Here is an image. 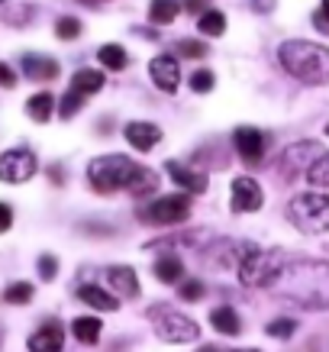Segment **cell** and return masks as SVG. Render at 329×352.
<instances>
[{
    "mask_svg": "<svg viewBox=\"0 0 329 352\" xmlns=\"http://www.w3.org/2000/svg\"><path fill=\"white\" fill-rule=\"evenodd\" d=\"M271 288L275 294L304 310H329V262H319V258L284 262Z\"/></svg>",
    "mask_w": 329,
    "mask_h": 352,
    "instance_id": "6da1fadb",
    "label": "cell"
},
{
    "mask_svg": "<svg viewBox=\"0 0 329 352\" xmlns=\"http://www.w3.org/2000/svg\"><path fill=\"white\" fill-rule=\"evenodd\" d=\"M277 62L304 85H329V49L307 39H287L277 49Z\"/></svg>",
    "mask_w": 329,
    "mask_h": 352,
    "instance_id": "7a4b0ae2",
    "label": "cell"
},
{
    "mask_svg": "<svg viewBox=\"0 0 329 352\" xmlns=\"http://www.w3.org/2000/svg\"><path fill=\"white\" fill-rule=\"evenodd\" d=\"M142 171V165H136L126 155H100L87 165V178H91V188L100 194H113L120 188H133L136 175Z\"/></svg>",
    "mask_w": 329,
    "mask_h": 352,
    "instance_id": "3957f363",
    "label": "cell"
},
{
    "mask_svg": "<svg viewBox=\"0 0 329 352\" xmlns=\"http://www.w3.org/2000/svg\"><path fill=\"white\" fill-rule=\"evenodd\" d=\"M287 220L307 236L329 233V194L323 191H304L287 204Z\"/></svg>",
    "mask_w": 329,
    "mask_h": 352,
    "instance_id": "277c9868",
    "label": "cell"
},
{
    "mask_svg": "<svg viewBox=\"0 0 329 352\" xmlns=\"http://www.w3.org/2000/svg\"><path fill=\"white\" fill-rule=\"evenodd\" d=\"M281 268H284V256L277 249L252 245L242 256V262H239V278L249 288H271L277 281V275H281Z\"/></svg>",
    "mask_w": 329,
    "mask_h": 352,
    "instance_id": "5b68a950",
    "label": "cell"
},
{
    "mask_svg": "<svg viewBox=\"0 0 329 352\" xmlns=\"http://www.w3.org/2000/svg\"><path fill=\"white\" fill-rule=\"evenodd\" d=\"M149 317L155 323V333H159L161 342H197V336H201V327L188 314H178V310L165 307V304L152 307Z\"/></svg>",
    "mask_w": 329,
    "mask_h": 352,
    "instance_id": "8992f818",
    "label": "cell"
},
{
    "mask_svg": "<svg viewBox=\"0 0 329 352\" xmlns=\"http://www.w3.org/2000/svg\"><path fill=\"white\" fill-rule=\"evenodd\" d=\"M188 214H191V197H188V194H165V197L152 201L149 207L142 210V220L159 223V226H171V223L188 220Z\"/></svg>",
    "mask_w": 329,
    "mask_h": 352,
    "instance_id": "52a82bcc",
    "label": "cell"
},
{
    "mask_svg": "<svg viewBox=\"0 0 329 352\" xmlns=\"http://www.w3.org/2000/svg\"><path fill=\"white\" fill-rule=\"evenodd\" d=\"M36 175V155L30 149H10L0 155V182L23 184Z\"/></svg>",
    "mask_w": 329,
    "mask_h": 352,
    "instance_id": "ba28073f",
    "label": "cell"
},
{
    "mask_svg": "<svg viewBox=\"0 0 329 352\" xmlns=\"http://www.w3.org/2000/svg\"><path fill=\"white\" fill-rule=\"evenodd\" d=\"M265 204V191L255 178H236L233 182V210L236 214H255Z\"/></svg>",
    "mask_w": 329,
    "mask_h": 352,
    "instance_id": "9c48e42d",
    "label": "cell"
},
{
    "mask_svg": "<svg viewBox=\"0 0 329 352\" xmlns=\"http://www.w3.org/2000/svg\"><path fill=\"white\" fill-rule=\"evenodd\" d=\"M233 142H236L239 159L249 162V165H252V162H262V155H265V136L255 126H239L233 133Z\"/></svg>",
    "mask_w": 329,
    "mask_h": 352,
    "instance_id": "30bf717a",
    "label": "cell"
},
{
    "mask_svg": "<svg viewBox=\"0 0 329 352\" xmlns=\"http://www.w3.org/2000/svg\"><path fill=\"white\" fill-rule=\"evenodd\" d=\"M149 75H152V81L165 91V94L178 91V85H181L178 58H174V55H159V58H152V62H149Z\"/></svg>",
    "mask_w": 329,
    "mask_h": 352,
    "instance_id": "8fae6325",
    "label": "cell"
},
{
    "mask_svg": "<svg viewBox=\"0 0 329 352\" xmlns=\"http://www.w3.org/2000/svg\"><path fill=\"white\" fill-rule=\"evenodd\" d=\"M319 146L317 142H297V146H291V149L284 152V168H291V171H304L307 175L313 165H317L323 155H319Z\"/></svg>",
    "mask_w": 329,
    "mask_h": 352,
    "instance_id": "7c38bea8",
    "label": "cell"
},
{
    "mask_svg": "<svg viewBox=\"0 0 329 352\" xmlns=\"http://www.w3.org/2000/svg\"><path fill=\"white\" fill-rule=\"evenodd\" d=\"M123 136H126V142L133 146L136 152H149L155 142L161 139V129L155 126V123H146V120H136V123H126V129H123Z\"/></svg>",
    "mask_w": 329,
    "mask_h": 352,
    "instance_id": "4fadbf2b",
    "label": "cell"
},
{
    "mask_svg": "<svg viewBox=\"0 0 329 352\" xmlns=\"http://www.w3.org/2000/svg\"><path fill=\"white\" fill-rule=\"evenodd\" d=\"M165 168H168L171 182L178 184L181 191H188V194H203L207 191V175H201V171L188 168V165H181V162H168Z\"/></svg>",
    "mask_w": 329,
    "mask_h": 352,
    "instance_id": "5bb4252c",
    "label": "cell"
},
{
    "mask_svg": "<svg viewBox=\"0 0 329 352\" xmlns=\"http://www.w3.org/2000/svg\"><path fill=\"white\" fill-rule=\"evenodd\" d=\"M65 333L58 323H45L43 330H36L30 336V352H62Z\"/></svg>",
    "mask_w": 329,
    "mask_h": 352,
    "instance_id": "9a60e30c",
    "label": "cell"
},
{
    "mask_svg": "<svg viewBox=\"0 0 329 352\" xmlns=\"http://www.w3.org/2000/svg\"><path fill=\"white\" fill-rule=\"evenodd\" d=\"M106 285L117 291V294H123V298H136L139 294V278H136V272H133L129 265L106 268Z\"/></svg>",
    "mask_w": 329,
    "mask_h": 352,
    "instance_id": "2e32d148",
    "label": "cell"
},
{
    "mask_svg": "<svg viewBox=\"0 0 329 352\" xmlns=\"http://www.w3.org/2000/svg\"><path fill=\"white\" fill-rule=\"evenodd\" d=\"M23 75L32 81H52L58 75V62L45 55H23Z\"/></svg>",
    "mask_w": 329,
    "mask_h": 352,
    "instance_id": "e0dca14e",
    "label": "cell"
},
{
    "mask_svg": "<svg viewBox=\"0 0 329 352\" xmlns=\"http://www.w3.org/2000/svg\"><path fill=\"white\" fill-rule=\"evenodd\" d=\"M78 298L84 300V304H91V307H97V310H117L120 307V300L110 294V291H104V288H97V285H81L78 288Z\"/></svg>",
    "mask_w": 329,
    "mask_h": 352,
    "instance_id": "ac0fdd59",
    "label": "cell"
},
{
    "mask_svg": "<svg viewBox=\"0 0 329 352\" xmlns=\"http://www.w3.org/2000/svg\"><path fill=\"white\" fill-rule=\"evenodd\" d=\"M210 323L216 333H223V336H236V333L242 330V323H239V314L233 307H216L210 314Z\"/></svg>",
    "mask_w": 329,
    "mask_h": 352,
    "instance_id": "d6986e66",
    "label": "cell"
},
{
    "mask_svg": "<svg viewBox=\"0 0 329 352\" xmlns=\"http://www.w3.org/2000/svg\"><path fill=\"white\" fill-rule=\"evenodd\" d=\"M104 87V75L100 72H94V68H81V72H75V78H71V91L81 97L94 94V91H100Z\"/></svg>",
    "mask_w": 329,
    "mask_h": 352,
    "instance_id": "ffe728a7",
    "label": "cell"
},
{
    "mask_svg": "<svg viewBox=\"0 0 329 352\" xmlns=\"http://www.w3.org/2000/svg\"><path fill=\"white\" fill-rule=\"evenodd\" d=\"M52 110H55V97L45 94V91H39V94H32L30 100H26V113H30L36 123H49Z\"/></svg>",
    "mask_w": 329,
    "mask_h": 352,
    "instance_id": "44dd1931",
    "label": "cell"
},
{
    "mask_svg": "<svg viewBox=\"0 0 329 352\" xmlns=\"http://www.w3.org/2000/svg\"><path fill=\"white\" fill-rule=\"evenodd\" d=\"M97 58H100V65L104 68H110V72H120V68H126V49L123 45H117V43H106V45H100L97 49Z\"/></svg>",
    "mask_w": 329,
    "mask_h": 352,
    "instance_id": "7402d4cb",
    "label": "cell"
},
{
    "mask_svg": "<svg viewBox=\"0 0 329 352\" xmlns=\"http://www.w3.org/2000/svg\"><path fill=\"white\" fill-rule=\"evenodd\" d=\"M184 275V265H181L178 256H161L155 262V278L165 281V285H178V278Z\"/></svg>",
    "mask_w": 329,
    "mask_h": 352,
    "instance_id": "603a6c76",
    "label": "cell"
},
{
    "mask_svg": "<svg viewBox=\"0 0 329 352\" xmlns=\"http://www.w3.org/2000/svg\"><path fill=\"white\" fill-rule=\"evenodd\" d=\"M178 13H181L178 0H152V3H149V20L159 23V26H168Z\"/></svg>",
    "mask_w": 329,
    "mask_h": 352,
    "instance_id": "cb8c5ba5",
    "label": "cell"
},
{
    "mask_svg": "<svg viewBox=\"0 0 329 352\" xmlns=\"http://www.w3.org/2000/svg\"><path fill=\"white\" fill-rule=\"evenodd\" d=\"M100 330H104V327H100V320H97V317H78V320L71 323L75 340L78 342H87V346L100 340Z\"/></svg>",
    "mask_w": 329,
    "mask_h": 352,
    "instance_id": "d4e9b609",
    "label": "cell"
},
{
    "mask_svg": "<svg viewBox=\"0 0 329 352\" xmlns=\"http://www.w3.org/2000/svg\"><path fill=\"white\" fill-rule=\"evenodd\" d=\"M197 30H201L203 36H223L226 32V16L220 10H203L201 16H197Z\"/></svg>",
    "mask_w": 329,
    "mask_h": 352,
    "instance_id": "484cf974",
    "label": "cell"
},
{
    "mask_svg": "<svg viewBox=\"0 0 329 352\" xmlns=\"http://www.w3.org/2000/svg\"><path fill=\"white\" fill-rule=\"evenodd\" d=\"M307 182L313 184V188H329V152L307 171Z\"/></svg>",
    "mask_w": 329,
    "mask_h": 352,
    "instance_id": "4316f807",
    "label": "cell"
},
{
    "mask_svg": "<svg viewBox=\"0 0 329 352\" xmlns=\"http://www.w3.org/2000/svg\"><path fill=\"white\" fill-rule=\"evenodd\" d=\"M3 298H7V304H30L32 300V285L30 281H13Z\"/></svg>",
    "mask_w": 329,
    "mask_h": 352,
    "instance_id": "83f0119b",
    "label": "cell"
},
{
    "mask_svg": "<svg viewBox=\"0 0 329 352\" xmlns=\"http://www.w3.org/2000/svg\"><path fill=\"white\" fill-rule=\"evenodd\" d=\"M81 107H84V97L75 94V91H68V94L62 97V107H58V113H62V120H71Z\"/></svg>",
    "mask_w": 329,
    "mask_h": 352,
    "instance_id": "f1b7e54d",
    "label": "cell"
},
{
    "mask_svg": "<svg viewBox=\"0 0 329 352\" xmlns=\"http://www.w3.org/2000/svg\"><path fill=\"white\" fill-rule=\"evenodd\" d=\"M55 36L58 39H75V36H81V23L75 16H62V20L55 23Z\"/></svg>",
    "mask_w": 329,
    "mask_h": 352,
    "instance_id": "f546056e",
    "label": "cell"
},
{
    "mask_svg": "<svg viewBox=\"0 0 329 352\" xmlns=\"http://www.w3.org/2000/svg\"><path fill=\"white\" fill-rule=\"evenodd\" d=\"M191 87L197 91V94H207V91H213V72H210V68L194 72V75H191Z\"/></svg>",
    "mask_w": 329,
    "mask_h": 352,
    "instance_id": "4dcf8cb0",
    "label": "cell"
},
{
    "mask_svg": "<svg viewBox=\"0 0 329 352\" xmlns=\"http://www.w3.org/2000/svg\"><path fill=\"white\" fill-rule=\"evenodd\" d=\"M294 330H297L294 320H271L268 323V336H275V340H287V336H294Z\"/></svg>",
    "mask_w": 329,
    "mask_h": 352,
    "instance_id": "1f68e13d",
    "label": "cell"
},
{
    "mask_svg": "<svg viewBox=\"0 0 329 352\" xmlns=\"http://www.w3.org/2000/svg\"><path fill=\"white\" fill-rule=\"evenodd\" d=\"M178 55H184V58H201V55H207V45L197 43V39H181Z\"/></svg>",
    "mask_w": 329,
    "mask_h": 352,
    "instance_id": "d6a6232c",
    "label": "cell"
},
{
    "mask_svg": "<svg viewBox=\"0 0 329 352\" xmlns=\"http://www.w3.org/2000/svg\"><path fill=\"white\" fill-rule=\"evenodd\" d=\"M178 291L184 300H201L203 298V281H184Z\"/></svg>",
    "mask_w": 329,
    "mask_h": 352,
    "instance_id": "836d02e7",
    "label": "cell"
},
{
    "mask_svg": "<svg viewBox=\"0 0 329 352\" xmlns=\"http://www.w3.org/2000/svg\"><path fill=\"white\" fill-rule=\"evenodd\" d=\"M39 275H43V281H52V278L58 275V262H55V256L39 258Z\"/></svg>",
    "mask_w": 329,
    "mask_h": 352,
    "instance_id": "e575fe53",
    "label": "cell"
},
{
    "mask_svg": "<svg viewBox=\"0 0 329 352\" xmlns=\"http://www.w3.org/2000/svg\"><path fill=\"white\" fill-rule=\"evenodd\" d=\"M13 85H16V75H13V68H10V65L0 62V87H13Z\"/></svg>",
    "mask_w": 329,
    "mask_h": 352,
    "instance_id": "d590c367",
    "label": "cell"
},
{
    "mask_svg": "<svg viewBox=\"0 0 329 352\" xmlns=\"http://www.w3.org/2000/svg\"><path fill=\"white\" fill-rule=\"evenodd\" d=\"M13 223V210L7 207V204H0V233H7Z\"/></svg>",
    "mask_w": 329,
    "mask_h": 352,
    "instance_id": "8d00e7d4",
    "label": "cell"
},
{
    "mask_svg": "<svg viewBox=\"0 0 329 352\" xmlns=\"http://www.w3.org/2000/svg\"><path fill=\"white\" fill-rule=\"evenodd\" d=\"M275 3L277 0H252V10L255 13H271L275 10Z\"/></svg>",
    "mask_w": 329,
    "mask_h": 352,
    "instance_id": "74e56055",
    "label": "cell"
},
{
    "mask_svg": "<svg viewBox=\"0 0 329 352\" xmlns=\"http://www.w3.org/2000/svg\"><path fill=\"white\" fill-rule=\"evenodd\" d=\"M319 16L329 23V0H323V7H319Z\"/></svg>",
    "mask_w": 329,
    "mask_h": 352,
    "instance_id": "f35d334b",
    "label": "cell"
},
{
    "mask_svg": "<svg viewBox=\"0 0 329 352\" xmlns=\"http://www.w3.org/2000/svg\"><path fill=\"white\" fill-rule=\"evenodd\" d=\"M203 352H216V349H203ZM229 352H262V349H229Z\"/></svg>",
    "mask_w": 329,
    "mask_h": 352,
    "instance_id": "ab89813d",
    "label": "cell"
},
{
    "mask_svg": "<svg viewBox=\"0 0 329 352\" xmlns=\"http://www.w3.org/2000/svg\"><path fill=\"white\" fill-rule=\"evenodd\" d=\"M188 7H191V10H201V0H188Z\"/></svg>",
    "mask_w": 329,
    "mask_h": 352,
    "instance_id": "60d3db41",
    "label": "cell"
},
{
    "mask_svg": "<svg viewBox=\"0 0 329 352\" xmlns=\"http://www.w3.org/2000/svg\"><path fill=\"white\" fill-rule=\"evenodd\" d=\"M326 136H329V123H326Z\"/></svg>",
    "mask_w": 329,
    "mask_h": 352,
    "instance_id": "b9f144b4",
    "label": "cell"
},
{
    "mask_svg": "<svg viewBox=\"0 0 329 352\" xmlns=\"http://www.w3.org/2000/svg\"><path fill=\"white\" fill-rule=\"evenodd\" d=\"M0 3H3V0H0Z\"/></svg>",
    "mask_w": 329,
    "mask_h": 352,
    "instance_id": "7bdbcfd3",
    "label": "cell"
}]
</instances>
